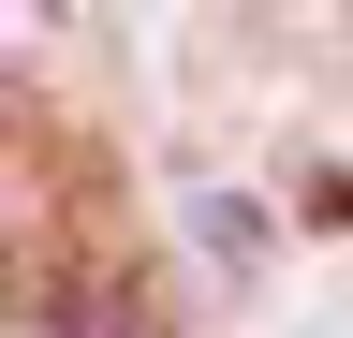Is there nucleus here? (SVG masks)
I'll use <instances>...</instances> for the list:
<instances>
[{
	"label": "nucleus",
	"mask_w": 353,
	"mask_h": 338,
	"mask_svg": "<svg viewBox=\"0 0 353 338\" xmlns=\"http://www.w3.org/2000/svg\"><path fill=\"white\" fill-rule=\"evenodd\" d=\"M44 338H148V309H132V279H74V309Z\"/></svg>",
	"instance_id": "nucleus-1"
},
{
	"label": "nucleus",
	"mask_w": 353,
	"mask_h": 338,
	"mask_svg": "<svg viewBox=\"0 0 353 338\" xmlns=\"http://www.w3.org/2000/svg\"><path fill=\"white\" fill-rule=\"evenodd\" d=\"M0 265H15V235H0Z\"/></svg>",
	"instance_id": "nucleus-2"
}]
</instances>
